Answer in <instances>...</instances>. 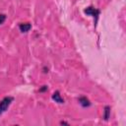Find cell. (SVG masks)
Instances as JSON below:
<instances>
[{"label": "cell", "mask_w": 126, "mask_h": 126, "mask_svg": "<svg viewBox=\"0 0 126 126\" xmlns=\"http://www.w3.org/2000/svg\"><path fill=\"white\" fill-rule=\"evenodd\" d=\"M109 115H110V106L107 105V106L104 107V114H103V118H104V120H108Z\"/></svg>", "instance_id": "8992f818"}, {"label": "cell", "mask_w": 126, "mask_h": 126, "mask_svg": "<svg viewBox=\"0 0 126 126\" xmlns=\"http://www.w3.org/2000/svg\"><path fill=\"white\" fill-rule=\"evenodd\" d=\"M14 100V97L13 96H5L1 101H0V115L2 113H4L8 107L10 106V104L13 102Z\"/></svg>", "instance_id": "6da1fadb"}, {"label": "cell", "mask_w": 126, "mask_h": 126, "mask_svg": "<svg viewBox=\"0 0 126 126\" xmlns=\"http://www.w3.org/2000/svg\"><path fill=\"white\" fill-rule=\"evenodd\" d=\"M52 99H53L55 102H57V103H61V104L64 103V99L61 97L59 91H56V92L53 93V94H52Z\"/></svg>", "instance_id": "277c9868"}, {"label": "cell", "mask_w": 126, "mask_h": 126, "mask_svg": "<svg viewBox=\"0 0 126 126\" xmlns=\"http://www.w3.org/2000/svg\"><path fill=\"white\" fill-rule=\"evenodd\" d=\"M45 90H47V86H43L41 89H39V92H44Z\"/></svg>", "instance_id": "ba28073f"}, {"label": "cell", "mask_w": 126, "mask_h": 126, "mask_svg": "<svg viewBox=\"0 0 126 126\" xmlns=\"http://www.w3.org/2000/svg\"><path fill=\"white\" fill-rule=\"evenodd\" d=\"M84 12H85L87 15H91V16H93V17L94 18V24L97 23V18H98V15H99V13H100V11H99L98 9H95V8H94L93 6H89V7H87V8L84 10Z\"/></svg>", "instance_id": "7a4b0ae2"}, {"label": "cell", "mask_w": 126, "mask_h": 126, "mask_svg": "<svg viewBox=\"0 0 126 126\" xmlns=\"http://www.w3.org/2000/svg\"><path fill=\"white\" fill-rule=\"evenodd\" d=\"M79 103H80L83 107H89V106L91 105L90 100H89L86 96H81V97H79Z\"/></svg>", "instance_id": "5b68a950"}, {"label": "cell", "mask_w": 126, "mask_h": 126, "mask_svg": "<svg viewBox=\"0 0 126 126\" xmlns=\"http://www.w3.org/2000/svg\"><path fill=\"white\" fill-rule=\"evenodd\" d=\"M6 20V15L5 14H0V25H2Z\"/></svg>", "instance_id": "52a82bcc"}, {"label": "cell", "mask_w": 126, "mask_h": 126, "mask_svg": "<svg viewBox=\"0 0 126 126\" xmlns=\"http://www.w3.org/2000/svg\"><path fill=\"white\" fill-rule=\"evenodd\" d=\"M19 29L22 32H28L32 29V25L30 23H21L19 25Z\"/></svg>", "instance_id": "3957f363"}]
</instances>
